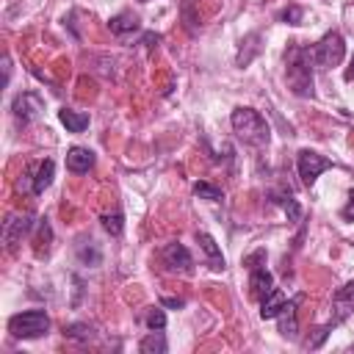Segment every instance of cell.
<instances>
[{
	"label": "cell",
	"mask_w": 354,
	"mask_h": 354,
	"mask_svg": "<svg viewBox=\"0 0 354 354\" xmlns=\"http://www.w3.org/2000/svg\"><path fill=\"white\" fill-rule=\"evenodd\" d=\"M288 64V86L296 97H313V47H301L299 41H290L285 53Z\"/></svg>",
	"instance_id": "6da1fadb"
},
{
	"label": "cell",
	"mask_w": 354,
	"mask_h": 354,
	"mask_svg": "<svg viewBox=\"0 0 354 354\" xmlns=\"http://www.w3.org/2000/svg\"><path fill=\"white\" fill-rule=\"evenodd\" d=\"M230 122H232V130L238 133V138H243L252 147H266L268 138H271L268 122L254 108H235L232 116H230Z\"/></svg>",
	"instance_id": "7a4b0ae2"
},
{
	"label": "cell",
	"mask_w": 354,
	"mask_h": 354,
	"mask_svg": "<svg viewBox=\"0 0 354 354\" xmlns=\"http://www.w3.org/2000/svg\"><path fill=\"white\" fill-rule=\"evenodd\" d=\"M47 329H50V318L44 310H25V313H17L8 318V332H11V337H19V340L41 337V335H47Z\"/></svg>",
	"instance_id": "3957f363"
},
{
	"label": "cell",
	"mask_w": 354,
	"mask_h": 354,
	"mask_svg": "<svg viewBox=\"0 0 354 354\" xmlns=\"http://www.w3.org/2000/svg\"><path fill=\"white\" fill-rule=\"evenodd\" d=\"M346 55V41L337 30H329L315 47H313V61L321 66V69H329V66H337Z\"/></svg>",
	"instance_id": "277c9868"
},
{
	"label": "cell",
	"mask_w": 354,
	"mask_h": 354,
	"mask_svg": "<svg viewBox=\"0 0 354 354\" xmlns=\"http://www.w3.org/2000/svg\"><path fill=\"white\" fill-rule=\"evenodd\" d=\"M296 166H299V177H301V183H304V185H313V183L318 180V174L326 171V169L332 166V160L324 158V155H318L315 149H301L299 158H296Z\"/></svg>",
	"instance_id": "5b68a950"
},
{
	"label": "cell",
	"mask_w": 354,
	"mask_h": 354,
	"mask_svg": "<svg viewBox=\"0 0 354 354\" xmlns=\"http://www.w3.org/2000/svg\"><path fill=\"white\" fill-rule=\"evenodd\" d=\"M160 263H163L171 274H191V271H194L191 252H188L183 243H177V241H171V243H166V246L160 249Z\"/></svg>",
	"instance_id": "8992f818"
},
{
	"label": "cell",
	"mask_w": 354,
	"mask_h": 354,
	"mask_svg": "<svg viewBox=\"0 0 354 354\" xmlns=\"http://www.w3.org/2000/svg\"><path fill=\"white\" fill-rule=\"evenodd\" d=\"M351 313H354V279L335 290V296H332V318H329V324L337 326V324H343Z\"/></svg>",
	"instance_id": "52a82bcc"
},
{
	"label": "cell",
	"mask_w": 354,
	"mask_h": 354,
	"mask_svg": "<svg viewBox=\"0 0 354 354\" xmlns=\"http://www.w3.org/2000/svg\"><path fill=\"white\" fill-rule=\"evenodd\" d=\"M11 111H14V116H17L22 124H28V122H33V119L44 111V102H41L39 94H33V91H22V94L14 97Z\"/></svg>",
	"instance_id": "ba28073f"
},
{
	"label": "cell",
	"mask_w": 354,
	"mask_h": 354,
	"mask_svg": "<svg viewBox=\"0 0 354 354\" xmlns=\"http://www.w3.org/2000/svg\"><path fill=\"white\" fill-rule=\"evenodd\" d=\"M33 227H36V224H33L30 216H11V218L3 224V243H6L8 249H14V246L22 241V235H28Z\"/></svg>",
	"instance_id": "9c48e42d"
},
{
	"label": "cell",
	"mask_w": 354,
	"mask_h": 354,
	"mask_svg": "<svg viewBox=\"0 0 354 354\" xmlns=\"http://www.w3.org/2000/svg\"><path fill=\"white\" fill-rule=\"evenodd\" d=\"M53 174H55V163L47 158V160H39L36 166L28 169V177H30V191L39 196L44 194V188L53 183Z\"/></svg>",
	"instance_id": "30bf717a"
},
{
	"label": "cell",
	"mask_w": 354,
	"mask_h": 354,
	"mask_svg": "<svg viewBox=\"0 0 354 354\" xmlns=\"http://www.w3.org/2000/svg\"><path fill=\"white\" fill-rule=\"evenodd\" d=\"M299 301H301V296H296V299H290V301H285V307L279 310V332L285 335V337H296L299 335V321H296V307H299Z\"/></svg>",
	"instance_id": "8fae6325"
},
{
	"label": "cell",
	"mask_w": 354,
	"mask_h": 354,
	"mask_svg": "<svg viewBox=\"0 0 354 354\" xmlns=\"http://www.w3.org/2000/svg\"><path fill=\"white\" fill-rule=\"evenodd\" d=\"M91 166H94V152H91V149H86V147H72V149L66 152V169H69L72 174H86Z\"/></svg>",
	"instance_id": "7c38bea8"
},
{
	"label": "cell",
	"mask_w": 354,
	"mask_h": 354,
	"mask_svg": "<svg viewBox=\"0 0 354 354\" xmlns=\"http://www.w3.org/2000/svg\"><path fill=\"white\" fill-rule=\"evenodd\" d=\"M268 202L279 205L290 221H299V218H301V207H299V202L293 199V194H290L288 188H274V191H268Z\"/></svg>",
	"instance_id": "4fadbf2b"
},
{
	"label": "cell",
	"mask_w": 354,
	"mask_h": 354,
	"mask_svg": "<svg viewBox=\"0 0 354 354\" xmlns=\"http://www.w3.org/2000/svg\"><path fill=\"white\" fill-rule=\"evenodd\" d=\"M196 241H199V249L205 252V260L213 271H224V254L218 249V243L207 235V232H196Z\"/></svg>",
	"instance_id": "5bb4252c"
},
{
	"label": "cell",
	"mask_w": 354,
	"mask_h": 354,
	"mask_svg": "<svg viewBox=\"0 0 354 354\" xmlns=\"http://www.w3.org/2000/svg\"><path fill=\"white\" fill-rule=\"evenodd\" d=\"M249 288H252V296H254V299H263V296L274 288V277L266 271V266L249 268Z\"/></svg>",
	"instance_id": "9a60e30c"
},
{
	"label": "cell",
	"mask_w": 354,
	"mask_h": 354,
	"mask_svg": "<svg viewBox=\"0 0 354 354\" xmlns=\"http://www.w3.org/2000/svg\"><path fill=\"white\" fill-rule=\"evenodd\" d=\"M282 307H285V293H282L279 288H271V290L260 299V318H263V321L277 318Z\"/></svg>",
	"instance_id": "2e32d148"
},
{
	"label": "cell",
	"mask_w": 354,
	"mask_h": 354,
	"mask_svg": "<svg viewBox=\"0 0 354 354\" xmlns=\"http://www.w3.org/2000/svg\"><path fill=\"white\" fill-rule=\"evenodd\" d=\"M108 28H111V33H113V36H124V33H133V30H138V28H141V22H138V17H136V14H130V11H122V14L111 17Z\"/></svg>",
	"instance_id": "e0dca14e"
},
{
	"label": "cell",
	"mask_w": 354,
	"mask_h": 354,
	"mask_svg": "<svg viewBox=\"0 0 354 354\" xmlns=\"http://www.w3.org/2000/svg\"><path fill=\"white\" fill-rule=\"evenodd\" d=\"M58 119H61V124H64L69 133H83V130L88 127V113H80V111H72V108L58 111Z\"/></svg>",
	"instance_id": "ac0fdd59"
},
{
	"label": "cell",
	"mask_w": 354,
	"mask_h": 354,
	"mask_svg": "<svg viewBox=\"0 0 354 354\" xmlns=\"http://www.w3.org/2000/svg\"><path fill=\"white\" fill-rule=\"evenodd\" d=\"M50 243H53L50 221H47V218H39V221H36V235H33V249H36V254H47V252H50Z\"/></svg>",
	"instance_id": "d6986e66"
},
{
	"label": "cell",
	"mask_w": 354,
	"mask_h": 354,
	"mask_svg": "<svg viewBox=\"0 0 354 354\" xmlns=\"http://www.w3.org/2000/svg\"><path fill=\"white\" fill-rule=\"evenodd\" d=\"M166 348H169V346H166V337H163L160 329H158V332L152 329V332L138 343V351H141V354H166Z\"/></svg>",
	"instance_id": "ffe728a7"
},
{
	"label": "cell",
	"mask_w": 354,
	"mask_h": 354,
	"mask_svg": "<svg viewBox=\"0 0 354 354\" xmlns=\"http://www.w3.org/2000/svg\"><path fill=\"white\" fill-rule=\"evenodd\" d=\"M64 335H66L69 340L86 343V340L94 337V326H88V324H69V326H64Z\"/></svg>",
	"instance_id": "44dd1931"
},
{
	"label": "cell",
	"mask_w": 354,
	"mask_h": 354,
	"mask_svg": "<svg viewBox=\"0 0 354 354\" xmlns=\"http://www.w3.org/2000/svg\"><path fill=\"white\" fill-rule=\"evenodd\" d=\"M102 227H105V232H111V235H122V230H124V216L116 210V213H105L102 216Z\"/></svg>",
	"instance_id": "7402d4cb"
},
{
	"label": "cell",
	"mask_w": 354,
	"mask_h": 354,
	"mask_svg": "<svg viewBox=\"0 0 354 354\" xmlns=\"http://www.w3.org/2000/svg\"><path fill=\"white\" fill-rule=\"evenodd\" d=\"M194 194L199 196V199H207V202H218L221 199V188H216V185H210V183H196L194 185Z\"/></svg>",
	"instance_id": "603a6c76"
},
{
	"label": "cell",
	"mask_w": 354,
	"mask_h": 354,
	"mask_svg": "<svg viewBox=\"0 0 354 354\" xmlns=\"http://www.w3.org/2000/svg\"><path fill=\"white\" fill-rule=\"evenodd\" d=\"M144 324H147L149 329H155V332H158V329H163V326H166V313H163L160 307H149V310L144 313Z\"/></svg>",
	"instance_id": "cb8c5ba5"
},
{
	"label": "cell",
	"mask_w": 354,
	"mask_h": 354,
	"mask_svg": "<svg viewBox=\"0 0 354 354\" xmlns=\"http://www.w3.org/2000/svg\"><path fill=\"white\" fill-rule=\"evenodd\" d=\"M254 41H260V33H249V36H246V44H249V47H246V53H238V64H241V66H246V64L254 58V53L260 50Z\"/></svg>",
	"instance_id": "d4e9b609"
},
{
	"label": "cell",
	"mask_w": 354,
	"mask_h": 354,
	"mask_svg": "<svg viewBox=\"0 0 354 354\" xmlns=\"http://www.w3.org/2000/svg\"><path fill=\"white\" fill-rule=\"evenodd\" d=\"M279 17H282V19L288 22V25H299L304 14H301V8H299V6H290V8H285V11L279 14Z\"/></svg>",
	"instance_id": "484cf974"
},
{
	"label": "cell",
	"mask_w": 354,
	"mask_h": 354,
	"mask_svg": "<svg viewBox=\"0 0 354 354\" xmlns=\"http://www.w3.org/2000/svg\"><path fill=\"white\" fill-rule=\"evenodd\" d=\"M266 263V249H257V252H252L249 257H243V266L246 268H257V266H263Z\"/></svg>",
	"instance_id": "4316f807"
},
{
	"label": "cell",
	"mask_w": 354,
	"mask_h": 354,
	"mask_svg": "<svg viewBox=\"0 0 354 354\" xmlns=\"http://www.w3.org/2000/svg\"><path fill=\"white\" fill-rule=\"evenodd\" d=\"M340 216H343L346 221H354V188L348 191V199H346V205H343V210H340Z\"/></svg>",
	"instance_id": "83f0119b"
},
{
	"label": "cell",
	"mask_w": 354,
	"mask_h": 354,
	"mask_svg": "<svg viewBox=\"0 0 354 354\" xmlns=\"http://www.w3.org/2000/svg\"><path fill=\"white\" fill-rule=\"evenodd\" d=\"M160 304H163V307H177V310H180L185 301H183V299H174V296H166V299H160Z\"/></svg>",
	"instance_id": "f1b7e54d"
},
{
	"label": "cell",
	"mask_w": 354,
	"mask_h": 354,
	"mask_svg": "<svg viewBox=\"0 0 354 354\" xmlns=\"http://www.w3.org/2000/svg\"><path fill=\"white\" fill-rule=\"evenodd\" d=\"M158 41H160V36H155V33H147V36H144V44H147V47H155Z\"/></svg>",
	"instance_id": "f546056e"
},
{
	"label": "cell",
	"mask_w": 354,
	"mask_h": 354,
	"mask_svg": "<svg viewBox=\"0 0 354 354\" xmlns=\"http://www.w3.org/2000/svg\"><path fill=\"white\" fill-rule=\"evenodd\" d=\"M346 80H348V83H354V58H351V66L346 69Z\"/></svg>",
	"instance_id": "4dcf8cb0"
},
{
	"label": "cell",
	"mask_w": 354,
	"mask_h": 354,
	"mask_svg": "<svg viewBox=\"0 0 354 354\" xmlns=\"http://www.w3.org/2000/svg\"><path fill=\"white\" fill-rule=\"evenodd\" d=\"M141 3H149V0H141Z\"/></svg>",
	"instance_id": "1f68e13d"
}]
</instances>
